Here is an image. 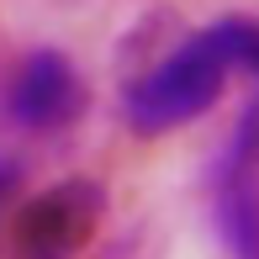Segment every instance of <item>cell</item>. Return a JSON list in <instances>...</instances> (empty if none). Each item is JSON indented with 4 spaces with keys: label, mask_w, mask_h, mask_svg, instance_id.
<instances>
[{
    "label": "cell",
    "mask_w": 259,
    "mask_h": 259,
    "mask_svg": "<svg viewBox=\"0 0 259 259\" xmlns=\"http://www.w3.org/2000/svg\"><path fill=\"white\" fill-rule=\"evenodd\" d=\"M11 185H16V164H6V159H0V206H6Z\"/></svg>",
    "instance_id": "obj_6"
},
{
    "label": "cell",
    "mask_w": 259,
    "mask_h": 259,
    "mask_svg": "<svg viewBox=\"0 0 259 259\" xmlns=\"http://www.w3.org/2000/svg\"><path fill=\"white\" fill-rule=\"evenodd\" d=\"M254 74H259V48H254ZM233 143H238V148H249V154L259 159V96H254V106H249V111H243V122L238 127H233Z\"/></svg>",
    "instance_id": "obj_5"
},
{
    "label": "cell",
    "mask_w": 259,
    "mask_h": 259,
    "mask_svg": "<svg viewBox=\"0 0 259 259\" xmlns=\"http://www.w3.org/2000/svg\"><path fill=\"white\" fill-rule=\"evenodd\" d=\"M79 106H85V85H79L74 64L53 48H37L6 90L11 122L27 127V133H58L79 116Z\"/></svg>",
    "instance_id": "obj_2"
},
{
    "label": "cell",
    "mask_w": 259,
    "mask_h": 259,
    "mask_svg": "<svg viewBox=\"0 0 259 259\" xmlns=\"http://www.w3.org/2000/svg\"><path fill=\"white\" fill-rule=\"evenodd\" d=\"M96 217H101V191L85 180H69L58 191L37 196L21 211V228H16L21 259H74L85 249Z\"/></svg>",
    "instance_id": "obj_3"
},
{
    "label": "cell",
    "mask_w": 259,
    "mask_h": 259,
    "mask_svg": "<svg viewBox=\"0 0 259 259\" xmlns=\"http://www.w3.org/2000/svg\"><path fill=\"white\" fill-rule=\"evenodd\" d=\"M211 222L228 259H259V159L228 143L211 175Z\"/></svg>",
    "instance_id": "obj_4"
},
{
    "label": "cell",
    "mask_w": 259,
    "mask_h": 259,
    "mask_svg": "<svg viewBox=\"0 0 259 259\" xmlns=\"http://www.w3.org/2000/svg\"><path fill=\"white\" fill-rule=\"evenodd\" d=\"M259 48V27L254 21H217V27H201L196 37H185L169 58H159L143 79L127 85V122L138 133H169V127H185L196 116H206L217 106L222 85H228L238 69L254 64Z\"/></svg>",
    "instance_id": "obj_1"
}]
</instances>
